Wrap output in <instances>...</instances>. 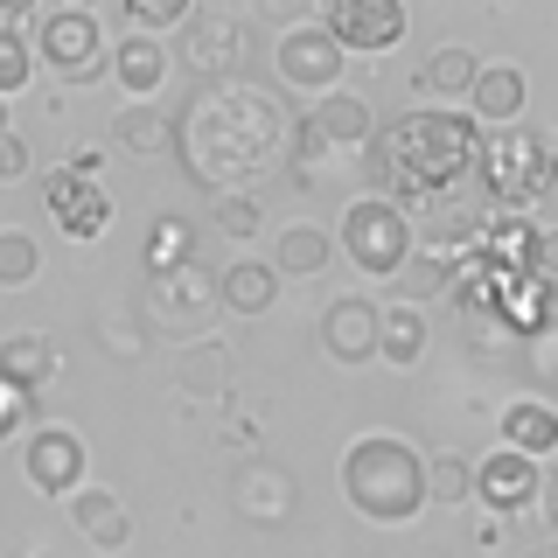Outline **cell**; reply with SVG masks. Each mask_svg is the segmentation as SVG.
<instances>
[{
  "label": "cell",
  "mask_w": 558,
  "mask_h": 558,
  "mask_svg": "<svg viewBox=\"0 0 558 558\" xmlns=\"http://www.w3.org/2000/svg\"><path fill=\"white\" fill-rule=\"evenodd\" d=\"M488 258H510V272H531L537 266V223H523V217L496 223L488 231Z\"/></svg>",
  "instance_id": "cell-33"
},
{
  "label": "cell",
  "mask_w": 558,
  "mask_h": 558,
  "mask_svg": "<svg viewBox=\"0 0 558 558\" xmlns=\"http://www.w3.org/2000/svg\"><path fill=\"white\" fill-rule=\"evenodd\" d=\"M426 496L447 502V510H468V502H475V461H461V453H433V461H426Z\"/></svg>",
  "instance_id": "cell-30"
},
{
  "label": "cell",
  "mask_w": 558,
  "mask_h": 558,
  "mask_svg": "<svg viewBox=\"0 0 558 558\" xmlns=\"http://www.w3.org/2000/svg\"><path fill=\"white\" fill-rule=\"evenodd\" d=\"M482 147H488V133L475 126V112L426 105V112H405V119H391V126L377 133L371 161H377L384 182H391L384 196L418 209V203L453 196V189L482 168Z\"/></svg>",
  "instance_id": "cell-2"
},
{
  "label": "cell",
  "mask_w": 558,
  "mask_h": 558,
  "mask_svg": "<svg viewBox=\"0 0 558 558\" xmlns=\"http://www.w3.org/2000/svg\"><path fill=\"white\" fill-rule=\"evenodd\" d=\"M475 84H482V57H475V49H461V43H440L426 63L412 70V92L433 98V105H468V98H475Z\"/></svg>",
  "instance_id": "cell-16"
},
{
  "label": "cell",
  "mask_w": 558,
  "mask_h": 558,
  "mask_svg": "<svg viewBox=\"0 0 558 558\" xmlns=\"http://www.w3.org/2000/svg\"><path fill=\"white\" fill-rule=\"evenodd\" d=\"M301 140H314V147H377V112H371V98H356V92L314 98Z\"/></svg>",
  "instance_id": "cell-15"
},
{
  "label": "cell",
  "mask_w": 558,
  "mask_h": 558,
  "mask_svg": "<svg viewBox=\"0 0 558 558\" xmlns=\"http://www.w3.org/2000/svg\"><path fill=\"white\" fill-rule=\"evenodd\" d=\"M217 287H223V307L252 314V322H258V314H272V301H279V272L266 266V258H238V266H223Z\"/></svg>",
  "instance_id": "cell-26"
},
{
  "label": "cell",
  "mask_w": 558,
  "mask_h": 558,
  "mask_svg": "<svg viewBox=\"0 0 558 558\" xmlns=\"http://www.w3.org/2000/svg\"><path fill=\"white\" fill-rule=\"evenodd\" d=\"M112 140L126 154H140V161H161V154L174 147V119L161 112V105H126V112L112 119Z\"/></svg>",
  "instance_id": "cell-27"
},
{
  "label": "cell",
  "mask_w": 558,
  "mask_h": 558,
  "mask_svg": "<svg viewBox=\"0 0 558 558\" xmlns=\"http://www.w3.org/2000/svg\"><path fill=\"white\" fill-rule=\"evenodd\" d=\"M328 258H336V238H328L322 223H287V231H279V252H272V272L279 279H314V272H328Z\"/></svg>",
  "instance_id": "cell-25"
},
{
  "label": "cell",
  "mask_w": 558,
  "mask_h": 558,
  "mask_svg": "<svg viewBox=\"0 0 558 558\" xmlns=\"http://www.w3.org/2000/svg\"><path fill=\"white\" fill-rule=\"evenodd\" d=\"M70 523H77V537H84V545H98V551H119L133 537V510L112 496V488H98V482L70 496Z\"/></svg>",
  "instance_id": "cell-19"
},
{
  "label": "cell",
  "mask_w": 558,
  "mask_h": 558,
  "mask_svg": "<svg viewBox=\"0 0 558 558\" xmlns=\"http://www.w3.org/2000/svg\"><path fill=\"white\" fill-rule=\"evenodd\" d=\"M293 475L287 468H272V461H244L238 475H231V502H238V517H252V523H279V517H293Z\"/></svg>",
  "instance_id": "cell-18"
},
{
  "label": "cell",
  "mask_w": 558,
  "mask_h": 558,
  "mask_svg": "<svg viewBox=\"0 0 558 558\" xmlns=\"http://www.w3.org/2000/svg\"><path fill=\"white\" fill-rule=\"evenodd\" d=\"M523 105H531V77L517 63H482V84L468 98L482 133H502V126H523Z\"/></svg>",
  "instance_id": "cell-17"
},
{
  "label": "cell",
  "mask_w": 558,
  "mask_h": 558,
  "mask_svg": "<svg viewBox=\"0 0 558 558\" xmlns=\"http://www.w3.org/2000/svg\"><path fill=\"white\" fill-rule=\"evenodd\" d=\"M98 161H105L98 147H77V154H70V168H77V174H92V182H98Z\"/></svg>",
  "instance_id": "cell-40"
},
{
  "label": "cell",
  "mask_w": 558,
  "mask_h": 558,
  "mask_svg": "<svg viewBox=\"0 0 558 558\" xmlns=\"http://www.w3.org/2000/svg\"><path fill=\"white\" fill-rule=\"evenodd\" d=\"M182 266H196V231H189L182 217H154V231H147V272L168 279V272H182Z\"/></svg>",
  "instance_id": "cell-29"
},
{
  "label": "cell",
  "mask_w": 558,
  "mask_h": 558,
  "mask_svg": "<svg viewBox=\"0 0 558 558\" xmlns=\"http://www.w3.org/2000/svg\"><path fill=\"white\" fill-rule=\"evenodd\" d=\"M244 57V22L231 8H196L182 28V43H174V63H189L203 84H223Z\"/></svg>",
  "instance_id": "cell-10"
},
{
  "label": "cell",
  "mask_w": 558,
  "mask_h": 558,
  "mask_svg": "<svg viewBox=\"0 0 558 558\" xmlns=\"http://www.w3.org/2000/svg\"><path fill=\"white\" fill-rule=\"evenodd\" d=\"M537 371H545V377H558V336H545V342H537Z\"/></svg>",
  "instance_id": "cell-41"
},
{
  "label": "cell",
  "mask_w": 558,
  "mask_h": 558,
  "mask_svg": "<svg viewBox=\"0 0 558 558\" xmlns=\"http://www.w3.org/2000/svg\"><path fill=\"white\" fill-rule=\"evenodd\" d=\"M322 356L342 363V371L377 363L384 356V307L363 301V293H342V301L322 314Z\"/></svg>",
  "instance_id": "cell-12"
},
{
  "label": "cell",
  "mask_w": 558,
  "mask_h": 558,
  "mask_svg": "<svg viewBox=\"0 0 558 558\" xmlns=\"http://www.w3.org/2000/svg\"><path fill=\"white\" fill-rule=\"evenodd\" d=\"M314 22H322L349 57H377V49H398L412 28L405 0H322L314 8Z\"/></svg>",
  "instance_id": "cell-9"
},
{
  "label": "cell",
  "mask_w": 558,
  "mask_h": 558,
  "mask_svg": "<svg viewBox=\"0 0 558 558\" xmlns=\"http://www.w3.org/2000/svg\"><path fill=\"white\" fill-rule=\"evenodd\" d=\"M342 496L363 523H412L426 510V453H418L405 433H363L342 453Z\"/></svg>",
  "instance_id": "cell-3"
},
{
  "label": "cell",
  "mask_w": 558,
  "mask_h": 558,
  "mask_svg": "<svg viewBox=\"0 0 558 558\" xmlns=\"http://www.w3.org/2000/svg\"><path fill=\"white\" fill-rule=\"evenodd\" d=\"M336 244H342V258L356 272H371V279H384L391 287L398 279V266L418 252L412 244V217H405V203H391V196H356L342 209V231H336Z\"/></svg>",
  "instance_id": "cell-4"
},
{
  "label": "cell",
  "mask_w": 558,
  "mask_h": 558,
  "mask_svg": "<svg viewBox=\"0 0 558 558\" xmlns=\"http://www.w3.org/2000/svg\"><path fill=\"white\" fill-rule=\"evenodd\" d=\"M426 336H433V328H426V307H384V356L377 363H391V371H412V363L418 356H426Z\"/></svg>",
  "instance_id": "cell-28"
},
{
  "label": "cell",
  "mask_w": 558,
  "mask_h": 558,
  "mask_svg": "<svg viewBox=\"0 0 558 558\" xmlns=\"http://www.w3.org/2000/svg\"><path fill=\"white\" fill-rule=\"evenodd\" d=\"M231 377H238V363H231V349L223 342H182L174 349V391H189V398H231Z\"/></svg>",
  "instance_id": "cell-21"
},
{
  "label": "cell",
  "mask_w": 558,
  "mask_h": 558,
  "mask_svg": "<svg viewBox=\"0 0 558 558\" xmlns=\"http://www.w3.org/2000/svg\"><path fill=\"white\" fill-rule=\"evenodd\" d=\"M453 258L447 252H412L405 266H398V279H391V301L398 307H433V301H447V287H453Z\"/></svg>",
  "instance_id": "cell-24"
},
{
  "label": "cell",
  "mask_w": 558,
  "mask_h": 558,
  "mask_svg": "<svg viewBox=\"0 0 558 558\" xmlns=\"http://www.w3.org/2000/svg\"><path fill=\"white\" fill-rule=\"evenodd\" d=\"M537 496H545V461H531V453H517V447H488L475 461V502L488 517H517V510H531Z\"/></svg>",
  "instance_id": "cell-11"
},
{
  "label": "cell",
  "mask_w": 558,
  "mask_h": 558,
  "mask_svg": "<svg viewBox=\"0 0 558 558\" xmlns=\"http://www.w3.org/2000/svg\"><path fill=\"white\" fill-rule=\"evenodd\" d=\"M293 147V119L279 92L266 84H244V77H223V84H196V98L182 105L174 119V154H182V174L209 196H238L244 182L272 174Z\"/></svg>",
  "instance_id": "cell-1"
},
{
  "label": "cell",
  "mask_w": 558,
  "mask_h": 558,
  "mask_svg": "<svg viewBox=\"0 0 558 558\" xmlns=\"http://www.w3.org/2000/svg\"><path fill=\"white\" fill-rule=\"evenodd\" d=\"M105 356H140V349H147V342H140V322H133V314H119V322H105Z\"/></svg>",
  "instance_id": "cell-37"
},
{
  "label": "cell",
  "mask_w": 558,
  "mask_h": 558,
  "mask_svg": "<svg viewBox=\"0 0 558 558\" xmlns=\"http://www.w3.org/2000/svg\"><path fill=\"white\" fill-rule=\"evenodd\" d=\"M502 447L531 453V461H551V453H558V405H545V398H517V405H502Z\"/></svg>",
  "instance_id": "cell-22"
},
{
  "label": "cell",
  "mask_w": 558,
  "mask_h": 558,
  "mask_svg": "<svg viewBox=\"0 0 558 558\" xmlns=\"http://www.w3.org/2000/svg\"><path fill=\"white\" fill-rule=\"evenodd\" d=\"M258 223H266V209H258V196H217V231L231 238V244H244V238H258Z\"/></svg>",
  "instance_id": "cell-35"
},
{
  "label": "cell",
  "mask_w": 558,
  "mask_h": 558,
  "mask_svg": "<svg viewBox=\"0 0 558 558\" xmlns=\"http://www.w3.org/2000/svg\"><path fill=\"white\" fill-rule=\"evenodd\" d=\"M545 558H558V551H545Z\"/></svg>",
  "instance_id": "cell-44"
},
{
  "label": "cell",
  "mask_w": 558,
  "mask_h": 558,
  "mask_svg": "<svg viewBox=\"0 0 558 558\" xmlns=\"http://www.w3.org/2000/svg\"><path fill=\"white\" fill-rule=\"evenodd\" d=\"M0 133H14V126H8V98H0Z\"/></svg>",
  "instance_id": "cell-42"
},
{
  "label": "cell",
  "mask_w": 558,
  "mask_h": 558,
  "mask_svg": "<svg viewBox=\"0 0 558 558\" xmlns=\"http://www.w3.org/2000/svg\"><path fill=\"white\" fill-rule=\"evenodd\" d=\"M531 272L545 279V287L558 279V223H551V231H537V266H531Z\"/></svg>",
  "instance_id": "cell-39"
},
{
  "label": "cell",
  "mask_w": 558,
  "mask_h": 558,
  "mask_svg": "<svg viewBox=\"0 0 558 558\" xmlns=\"http://www.w3.org/2000/svg\"><path fill=\"white\" fill-rule=\"evenodd\" d=\"M43 279V244H35L28 231H0V287L22 293Z\"/></svg>",
  "instance_id": "cell-31"
},
{
  "label": "cell",
  "mask_w": 558,
  "mask_h": 558,
  "mask_svg": "<svg viewBox=\"0 0 558 558\" xmlns=\"http://www.w3.org/2000/svg\"><path fill=\"white\" fill-rule=\"evenodd\" d=\"M43 203H49V217H57V231L77 238V244L105 238V223H112V189L92 182V174H77V168H57V174H49V182H43Z\"/></svg>",
  "instance_id": "cell-13"
},
{
  "label": "cell",
  "mask_w": 558,
  "mask_h": 558,
  "mask_svg": "<svg viewBox=\"0 0 558 558\" xmlns=\"http://www.w3.org/2000/svg\"><path fill=\"white\" fill-rule=\"evenodd\" d=\"M22 475L35 496H77V488H92V447H84L77 426H35L22 440Z\"/></svg>",
  "instance_id": "cell-8"
},
{
  "label": "cell",
  "mask_w": 558,
  "mask_h": 558,
  "mask_svg": "<svg viewBox=\"0 0 558 558\" xmlns=\"http://www.w3.org/2000/svg\"><path fill=\"white\" fill-rule=\"evenodd\" d=\"M35 63L57 84H98L112 70L98 8H43L35 14Z\"/></svg>",
  "instance_id": "cell-5"
},
{
  "label": "cell",
  "mask_w": 558,
  "mask_h": 558,
  "mask_svg": "<svg viewBox=\"0 0 558 558\" xmlns=\"http://www.w3.org/2000/svg\"><path fill=\"white\" fill-rule=\"evenodd\" d=\"M551 189H558V154H551Z\"/></svg>",
  "instance_id": "cell-43"
},
{
  "label": "cell",
  "mask_w": 558,
  "mask_h": 558,
  "mask_svg": "<svg viewBox=\"0 0 558 558\" xmlns=\"http://www.w3.org/2000/svg\"><path fill=\"white\" fill-rule=\"evenodd\" d=\"M57 342L43 336V328H14V336H0V384H14V391H43L49 377H57Z\"/></svg>",
  "instance_id": "cell-20"
},
{
  "label": "cell",
  "mask_w": 558,
  "mask_h": 558,
  "mask_svg": "<svg viewBox=\"0 0 558 558\" xmlns=\"http://www.w3.org/2000/svg\"><path fill=\"white\" fill-rule=\"evenodd\" d=\"M551 154H558V147H545V133L502 126V133H488L475 174H482V189H488L502 209H523V203L551 196Z\"/></svg>",
  "instance_id": "cell-6"
},
{
  "label": "cell",
  "mask_w": 558,
  "mask_h": 558,
  "mask_svg": "<svg viewBox=\"0 0 558 558\" xmlns=\"http://www.w3.org/2000/svg\"><path fill=\"white\" fill-rule=\"evenodd\" d=\"M14 433H22V440L35 433V398L14 391V384H0V447H8Z\"/></svg>",
  "instance_id": "cell-36"
},
{
  "label": "cell",
  "mask_w": 558,
  "mask_h": 558,
  "mask_svg": "<svg viewBox=\"0 0 558 558\" xmlns=\"http://www.w3.org/2000/svg\"><path fill=\"white\" fill-rule=\"evenodd\" d=\"M22 174H28V140L0 133V182H22Z\"/></svg>",
  "instance_id": "cell-38"
},
{
  "label": "cell",
  "mask_w": 558,
  "mask_h": 558,
  "mask_svg": "<svg viewBox=\"0 0 558 558\" xmlns=\"http://www.w3.org/2000/svg\"><path fill=\"white\" fill-rule=\"evenodd\" d=\"M272 70H279V84L287 92H301V98H328V92H342V70H349V49L328 35L322 22H293V28H279V49H272Z\"/></svg>",
  "instance_id": "cell-7"
},
{
  "label": "cell",
  "mask_w": 558,
  "mask_h": 558,
  "mask_svg": "<svg viewBox=\"0 0 558 558\" xmlns=\"http://www.w3.org/2000/svg\"><path fill=\"white\" fill-rule=\"evenodd\" d=\"M35 70H43V63H35V43H28L22 28H0V98L28 92Z\"/></svg>",
  "instance_id": "cell-32"
},
{
  "label": "cell",
  "mask_w": 558,
  "mask_h": 558,
  "mask_svg": "<svg viewBox=\"0 0 558 558\" xmlns=\"http://www.w3.org/2000/svg\"><path fill=\"white\" fill-rule=\"evenodd\" d=\"M189 0H126V22L140 35H168V28H189Z\"/></svg>",
  "instance_id": "cell-34"
},
{
  "label": "cell",
  "mask_w": 558,
  "mask_h": 558,
  "mask_svg": "<svg viewBox=\"0 0 558 558\" xmlns=\"http://www.w3.org/2000/svg\"><path fill=\"white\" fill-rule=\"evenodd\" d=\"M154 301L168 307V322H209V314L223 307V287L217 279H203L196 266H182V272H168V279H154Z\"/></svg>",
  "instance_id": "cell-23"
},
{
  "label": "cell",
  "mask_w": 558,
  "mask_h": 558,
  "mask_svg": "<svg viewBox=\"0 0 558 558\" xmlns=\"http://www.w3.org/2000/svg\"><path fill=\"white\" fill-rule=\"evenodd\" d=\"M168 70H174V49L161 43V35L126 28L112 43V84L126 92V105H154V98L168 92Z\"/></svg>",
  "instance_id": "cell-14"
}]
</instances>
